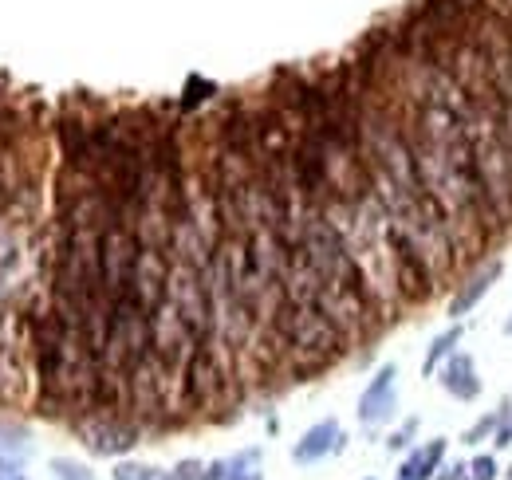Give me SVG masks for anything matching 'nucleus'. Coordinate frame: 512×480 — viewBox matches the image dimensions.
<instances>
[{"mask_svg":"<svg viewBox=\"0 0 512 480\" xmlns=\"http://www.w3.org/2000/svg\"><path fill=\"white\" fill-rule=\"evenodd\" d=\"M493 103L469 99L461 122H465V138H469L473 181H477V189L485 197V209L493 217V229L505 233V229H512V150L505 146V138L497 130Z\"/></svg>","mask_w":512,"mask_h":480,"instance_id":"obj_1","label":"nucleus"},{"mask_svg":"<svg viewBox=\"0 0 512 480\" xmlns=\"http://www.w3.org/2000/svg\"><path fill=\"white\" fill-rule=\"evenodd\" d=\"M268 323H272L276 343H280V362H288L292 374H304V378L323 370V366H331L351 347L320 307L288 300V296L280 300V307L272 311Z\"/></svg>","mask_w":512,"mask_h":480,"instance_id":"obj_2","label":"nucleus"},{"mask_svg":"<svg viewBox=\"0 0 512 480\" xmlns=\"http://www.w3.org/2000/svg\"><path fill=\"white\" fill-rule=\"evenodd\" d=\"M79 437L87 441L91 453L99 457H119L138 445V425L123 421L119 414H107V410H95L79 421Z\"/></svg>","mask_w":512,"mask_h":480,"instance_id":"obj_3","label":"nucleus"},{"mask_svg":"<svg viewBox=\"0 0 512 480\" xmlns=\"http://www.w3.org/2000/svg\"><path fill=\"white\" fill-rule=\"evenodd\" d=\"M394 410H398V366L386 362V366L375 370V378L367 382V390L359 398V421L379 429V425L394 418Z\"/></svg>","mask_w":512,"mask_h":480,"instance_id":"obj_4","label":"nucleus"},{"mask_svg":"<svg viewBox=\"0 0 512 480\" xmlns=\"http://www.w3.org/2000/svg\"><path fill=\"white\" fill-rule=\"evenodd\" d=\"M501 272H505V264L493 256V260H485L477 272H469L465 280H461V288L453 292V300H449V315L453 319H461V315H469L477 303L489 296V288L501 280Z\"/></svg>","mask_w":512,"mask_h":480,"instance_id":"obj_5","label":"nucleus"},{"mask_svg":"<svg viewBox=\"0 0 512 480\" xmlns=\"http://www.w3.org/2000/svg\"><path fill=\"white\" fill-rule=\"evenodd\" d=\"M442 386H446L449 398L457 402H477L481 398V374H477V362L465 351H453L446 362H442Z\"/></svg>","mask_w":512,"mask_h":480,"instance_id":"obj_6","label":"nucleus"},{"mask_svg":"<svg viewBox=\"0 0 512 480\" xmlns=\"http://www.w3.org/2000/svg\"><path fill=\"white\" fill-rule=\"evenodd\" d=\"M335 449H343V429H339V421H320V425H312L300 441H296V449H292V461L296 465H312V461H320L327 453H335Z\"/></svg>","mask_w":512,"mask_h":480,"instance_id":"obj_7","label":"nucleus"},{"mask_svg":"<svg viewBox=\"0 0 512 480\" xmlns=\"http://www.w3.org/2000/svg\"><path fill=\"white\" fill-rule=\"evenodd\" d=\"M442 457H446V441H442V437H434V441L418 445V449H414V453L402 461L398 480H430V477H438Z\"/></svg>","mask_w":512,"mask_h":480,"instance_id":"obj_8","label":"nucleus"},{"mask_svg":"<svg viewBox=\"0 0 512 480\" xmlns=\"http://www.w3.org/2000/svg\"><path fill=\"white\" fill-rule=\"evenodd\" d=\"M32 453V445H28V433L24 429H16V425H0V473L4 469H20L24 465V457Z\"/></svg>","mask_w":512,"mask_h":480,"instance_id":"obj_9","label":"nucleus"},{"mask_svg":"<svg viewBox=\"0 0 512 480\" xmlns=\"http://www.w3.org/2000/svg\"><path fill=\"white\" fill-rule=\"evenodd\" d=\"M457 343H461V327H449V331H442V335L430 343V351H426L422 374H426V378H430V374H438V370H442V362L457 351Z\"/></svg>","mask_w":512,"mask_h":480,"instance_id":"obj_10","label":"nucleus"},{"mask_svg":"<svg viewBox=\"0 0 512 480\" xmlns=\"http://www.w3.org/2000/svg\"><path fill=\"white\" fill-rule=\"evenodd\" d=\"M229 477V465H201V461H182L174 473H166V477L158 480H225Z\"/></svg>","mask_w":512,"mask_h":480,"instance_id":"obj_11","label":"nucleus"},{"mask_svg":"<svg viewBox=\"0 0 512 480\" xmlns=\"http://www.w3.org/2000/svg\"><path fill=\"white\" fill-rule=\"evenodd\" d=\"M217 95V87L209 83V79H197V75H190L186 79V99H182V111H193L197 103H205V99H213Z\"/></svg>","mask_w":512,"mask_h":480,"instance_id":"obj_12","label":"nucleus"},{"mask_svg":"<svg viewBox=\"0 0 512 480\" xmlns=\"http://www.w3.org/2000/svg\"><path fill=\"white\" fill-rule=\"evenodd\" d=\"M512 410H497V414H485V418L477 421V425H473V429H469V433H465V441H485V437H489V433H493V429H501V421L509 418Z\"/></svg>","mask_w":512,"mask_h":480,"instance_id":"obj_13","label":"nucleus"},{"mask_svg":"<svg viewBox=\"0 0 512 480\" xmlns=\"http://www.w3.org/2000/svg\"><path fill=\"white\" fill-rule=\"evenodd\" d=\"M493 119H497V130H501L505 146L512 150V103H505V99H497V103H493Z\"/></svg>","mask_w":512,"mask_h":480,"instance_id":"obj_14","label":"nucleus"},{"mask_svg":"<svg viewBox=\"0 0 512 480\" xmlns=\"http://www.w3.org/2000/svg\"><path fill=\"white\" fill-rule=\"evenodd\" d=\"M497 461L493 457H477V461H469V469H465V480H497Z\"/></svg>","mask_w":512,"mask_h":480,"instance_id":"obj_15","label":"nucleus"},{"mask_svg":"<svg viewBox=\"0 0 512 480\" xmlns=\"http://www.w3.org/2000/svg\"><path fill=\"white\" fill-rule=\"evenodd\" d=\"M115 480H158V469H150V465H119Z\"/></svg>","mask_w":512,"mask_h":480,"instance_id":"obj_16","label":"nucleus"},{"mask_svg":"<svg viewBox=\"0 0 512 480\" xmlns=\"http://www.w3.org/2000/svg\"><path fill=\"white\" fill-rule=\"evenodd\" d=\"M52 469L60 473V480H91V473L83 465H75V461H56Z\"/></svg>","mask_w":512,"mask_h":480,"instance_id":"obj_17","label":"nucleus"},{"mask_svg":"<svg viewBox=\"0 0 512 480\" xmlns=\"http://www.w3.org/2000/svg\"><path fill=\"white\" fill-rule=\"evenodd\" d=\"M414 433H418V421H406V425H402L398 433H390V441H386V445H390V449H406Z\"/></svg>","mask_w":512,"mask_h":480,"instance_id":"obj_18","label":"nucleus"},{"mask_svg":"<svg viewBox=\"0 0 512 480\" xmlns=\"http://www.w3.org/2000/svg\"><path fill=\"white\" fill-rule=\"evenodd\" d=\"M497 445H501V449H509L512 445V414L501 421V429H497Z\"/></svg>","mask_w":512,"mask_h":480,"instance_id":"obj_19","label":"nucleus"},{"mask_svg":"<svg viewBox=\"0 0 512 480\" xmlns=\"http://www.w3.org/2000/svg\"><path fill=\"white\" fill-rule=\"evenodd\" d=\"M489 8H493L497 16H505V20L512 24V0H489Z\"/></svg>","mask_w":512,"mask_h":480,"instance_id":"obj_20","label":"nucleus"},{"mask_svg":"<svg viewBox=\"0 0 512 480\" xmlns=\"http://www.w3.org/2000/svg\"><path fill=\"white\" fill-rule=\"evenodd\" d=\"M465 469H469V465H449L446 473H438V477L442 480H465Z\"/></svg>","mask_w":512,"mask_h":480,"instance_id":"obj_21","label":"nucleus"},{"mask_svg":"<svg viewBox=\"0 0 512 480\" xmlns=\"http://www.w3.org/2000/svg\"><path fill=\"white\" fill-rule=\"evenodd\" d=\"M229 480H260L256 473H237V477H229Z\"/></svg>","mask_w":512,"mask_h":480,"instance_id":"obj_22","label":"nucleus"},{"mask_svg":"<svg viewBox=\"0 0 512 480\" xmlns=\"http://www.w3.org/2000/svg\"><path fill=\"white\" fill-rule=\"evenodd\" d=\"M505 335L512 339V315H509V323H505Z\"/></svg>","mask_w":512,"mask_h":480,"instance_id":"obj_23","label":"nucleus"},{"mask_svg":"<svg viewBox=\"0 0 512 480\" xmlns=\"http://www.w3.org/2000/svg\"><path fill=\"white\" fill-rule=\"evenodd\" d=\"M0 480H20V477H0Z\"/></svg>","mask_w":512,"mask_h":480,"instance_id":"obj_24","label":"nucleus"}]
</instances>
